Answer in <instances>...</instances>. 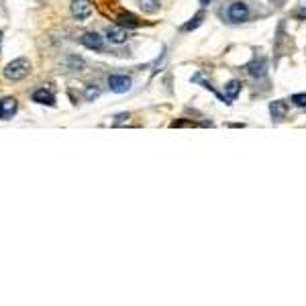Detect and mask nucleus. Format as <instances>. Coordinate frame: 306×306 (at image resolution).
Returning a JSON list of instances; mask_svg holds the SVG:
<instances>
[{
    "instance_id": "nucleus-1",
    "label": "nucleus",
    "mask_w": 306,
    "mask_h": 306,
    "mask_svg": "<svg viewBox=\"0 0 306 306\" xmlns=\"http://www.w3.org/2000/svg\"><path fill=\"white\" fill-rule=\"evenodd\" d=\"M3 74H5L7 80L19 82V80H23V78H27L31 74V61L27 57H17L3 70Z\"/></svg>"
},
{
    "instance_id": "nucleus-2",
    "label": "nucleus",
    "mask_w": 306,
    "mask_h": 306,
    "mask_svg": "<svg viewBox=\"0 0 306 306\" xmlns=\"http://www.w3.org/2000/svg\"><path fill=\"white\" fill-rule=\"evenodd\" d=\"M17 108H19L17 98H13V96L3 98V100H0V120H9V118H13V114L17 112Z\"/></svg>"
},
{
    "instance_id": "nucleus-3",
    "label": "nucleus",
    "mask_w": 306,
    "mask_h": 306,
    "mask_svg": "<svg viewBox=\"0 0 306 306\" xmlns=\"http://www.w3.org/2000/svg\"><path fill=\"white\" fill-rule=\"evenodd\" d=\"M72 15L78 19V21H84L92 15V5L88 0H72Z\"/></svg>"
},
{
    "instance_id": "nucleus-4",
    "label": "nucleus",
    "mask_w": 306,
    "mask_h": 306,
    "mask_svg": "<svg viewBox=\"0 0 306 306\" xmlns=\"http://www.w3.org/2000/svg\"><path fill=\"white\" fill-rule=\"evenodd\" d=\"M108 86H110L112 92H116V94H122V92L131 90V78H127V76H110L108 78Z\"/></svg>"
},
{
    "instance_id": "nucleus-5",
    "label": "nucleus",
    "mask_w": 306,
    "mask_h": 306,
    "mask_svg": "<svg viewBox=\"0 0 306 306\" xmlns=\"http://www.w3.org/2000/svg\"><path fill=\"white\" fill-rule=\"evenodd\" d=\"M247 17H249V9H247V5L235 3V5L229 7V19H231L233 23H241V21H245Z\"/></svg>"
},
{
    "instance_id": "nucleus-6",
    "label": "nucleus",
    "mask_w": 306,
    "mask_h": 306,
    "mask_svg": "<svg viewBox=\"0 0 306 306\" xmlns=\"http://www.w3.org/2000/svg\"><path fill=\"white\" fill-rule=\"evenodd\" d=\"M106 37L112 41V43H125L129 39V31L125 27H108L106 29Z\"/></svg>"
},
{
    "instance_id": "nucleus-7",
    "label": "nucleus",
    "mask_w": 306,
    "mask_h": 306,
    "mask_svg": "<svg viewBox=\"0 0 306 306\" xmlns=\"http://www.w3.org/2000/svg\"><path fill=\"white\" fill-rule=\"evenodd\" d=\"M82 45L88 47V49H94V51H100L104 47V41L98 33H86L82 35Z\"/></svg>"
},
{
    "instance_id": "nucleus-8",
    "label": "nucleus",
    "mask_w": 306,
    "mask_h": 306,
    "mask_svg": "<svg viewBox=\"0 0 306 306\" xmlns=\"http://www.w3.org/2000/svg\"><path fill=\"white\" fill-rule=\"evenodd\" d=\"M33 102H37V104H47V106H55V96H53V92L41 88V90H35V92H33Z\"/></svg>"
},
{
    "instance_id": "nucleus-9",
    "label": "nucleus",
    "mask_w": 306,
    "mask_h": 306,
    "mask_svg": "<svg viewBox=\"0 0 306 306\" xmlns=\"http://www.w3.org/2000/svg\"><path fill=\"white\" fill-rule=\"evenodd\" d=\"M249 74L253 76V78H263L265 76V72H267V61L263 59V57H259V59H253L251 64H249Z\"/></svg>"
},
{
    "instance_id": "nucleus-10",
    "label": "nucleus",
    "mask_w": 306,
    "mask_h": 306,
    "mask_svg": "<svg viewBox=\"0 0 306 306\" xmlns=\"http://www.w3.org/2000/svg\"><path fill=\"white\" fill-rule=\"evenodd\" d=\"M286 110H288V106H286V102H282V100H275V102L269 104V112H271V116H273L275 120L284 118V116H286Z\"/></svg>"
},
{
    "instance_id": "nucleus-11",
    "label": "nucleus",
    "mask_w": 306,
    "mask_h": 306,
    "mask_svg": "<svg viewBox=\"0 0 306 306\" xmlns=\"http://www.w3.org/2000/svg\"><path fill=\"white\" fill-rule=\"evenodd\" d=\"M116 21H118V25H122V27H139V19H137L135 15H131V13H120V15L116 17Z\"/></svg>"
},
{
    "instance_id": "nucleus-12",
    "label": "nucleus",
    "mask_w": 306,
    "mask_h": 306,
    "mask_svg": "<svg viewBox=\"0 0 306 306\" xmlns=\"http://www.w3.org/2000/svg\"><path fill=\"white\" fill-rule=\"evenodd\" d=\"M225 92H227V100H229V104L237 98V94L241 92V82H237V80H233V82H229L227 86H225Z\"/></svg>"
},
{
    "instance_id": "nucleus-13",
    "label": "nucleus",
    "mask_w": 306,
    "mask_h": 306,
    "mask_svg": "<svg viewBox=\"0 0 306 306\" xmlns=\"http://www.w3.org/2000/svg\"><path fill=\"white\" fill-rule=\"evenodd\" d=\"M139 9L147 15H153L160 11V0H139Z\"/></svg>"
},
{
    "instance_id": "nucleus-14",
    "label": "nucleus",
    "mask_w": 306,
    "mask_h": 306,
    "mask_svg": "<svg viewBox=\"0 0 306 306\" xmlns=\"http://www.w3.org/2000/svg\"><path fill=\"white\" fill-rule=\"evenodd\" d=\"M202 19H204V13H198V15H196V17H194L190 23H186V25L182 27V31H192V29H196V27L202 23Z\"/></svg>"
},
{
    "instance_id": "nucleus-15",
    "label": "nucleus",
    "mask_w": 306,
    "mask_h": 306,
    "mask_svg": "<svg viewBox=\"0 0 306 306\" xmlns=\"http://www.w3.org/2000/svg\"><path fill=\"white\" fill-rule=\"evenodd\" d=\"M98 94H100V90L96 86H88L86 88V100H94Z\"/></svg>"
},
{
    "instance_id": "nucleus-16",
    "label": "nucleus",
    "mask_w": 306,
    "mask_h": 306,
    "mask_svg": "<svg viewBox=\"0 0 306 306\" xmlns=\"http://www.w3.org/2000/svg\"><path fill=\"white\" fill-rule=\"evenodd\" d=\"M292 102L296 106H306V92H300V94H294L292 96Z\"/></svg>"
},
{
    "instance_id": "nucleus-17",
    "label": "nucleus",
    "mask_w": 306,
    "mask_h": 306,
    "mask_svg": "<svg viewBox=\"0 0 306 306\" xmlns=\"http://www.w3.org/2000/svg\"><path fill=\"white\" fill-rule=\"evenodd\" d=\"M125 118H129V114H118L114 122H116V125H118V122H122V120H125Z\"/></svg>"
},
{
    "instance_id": "nucleus-18",
    "label": "nucleus",
    "mask_w": 306,
    "mask_h": 306,
    "mask_svg": "<svg viewBox=\"0 0 306 306\" xmlns=\"http://www.w3.org/2000/svg\"><path fill=\"white\" fill-rule=\"evenodd\" d=\"M296 17H298V19H306V9H300V11L296 13Z\"/></svg>"
},
{
    "instance_id": "nucleus-19",
    "label": "nucleus",
    "mask_w": 306,
    "mask_h": 306,
    "mask_svg": "<svg viewBox=\"0 0 306 306\" xmlns=\"http://www.w3.org/2000/svg\"><path fill=\"white\" fill-rule=\"evenodd\" d=\"M208 3H210V0H200V5H202V7H206Z\"/></svg>"
},
{
    "instance_id": "nucleus-20",
    "label": "nucleus",
    "mask_w": 306,
    "mask_h": 306,
    "mask_svg": "<svg viewBox=\"0 0 306 306\" xmlns=\"http://www.w3.org/2000/svg\"><path fill=\"white\" fill-rule=\"evenodd\" d=\"M0 45H3V33H0Z\"/></svg>"
}]
</instances>
